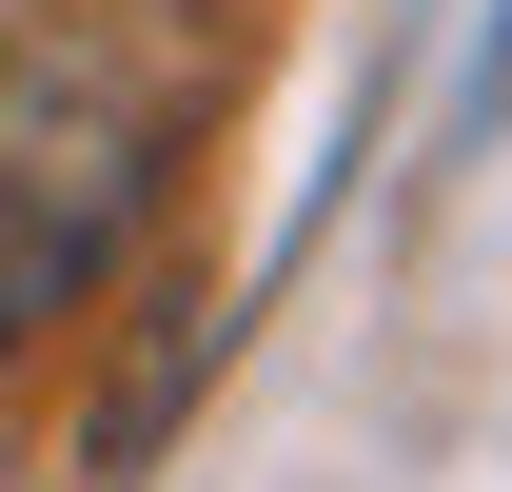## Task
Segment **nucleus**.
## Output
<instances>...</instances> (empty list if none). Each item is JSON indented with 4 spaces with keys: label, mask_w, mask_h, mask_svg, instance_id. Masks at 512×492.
<instances>
[{
    "label": "nucleus",
    "mask_w": 512,
    "mask_h": 492,
    "mask_svg": "<svg viewBox=\"0 0 512 492\" xmlns=\"http://www.w3.org/2000/svg\"><path fill=\"white\" fill-rule=\"evenodd\" d=\"M138 197H158V99H99V119H79L60 79H40L20 138H0V355L138 237Z\"/></svg>",
    "instance_id": "f257e3e1"
}]
</instances>
